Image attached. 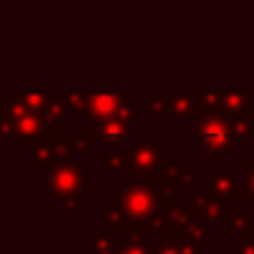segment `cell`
<instances>
[{
    "label": "cell",
    "mask_w": 254,
    "mask_h": 254,
    "mask_svg": "<svg viewBox=\"0 0 254 254\" xmlns=\"http://www.w3.org/2000/svg\"><path fill=\"white\" fill-rule=\"evenodd\" d=\"M47 185L56 196H69V194H78L89 190V181L83 174L80 165H65L56 167L54 172L47 174Z\"/></svg>",
    "instance_id": "1"
},
{
    "label": "cell",
    "mask_w": 254,
    "mask_h": 254,
    "mask_svg": "<svg viewBox=\"0 0 254 254\" xmlns=\"http://www.w3.org/2000/svg\"><path fill=\"white\" fill-rule=\"evenodd\" d=\"M121 196H123V205H121L119 210L129 216V219L140 221V219H147V216L152 214L154 194L149 188L138 185V183H131V185H127V188H123Z\"/></svg>",
    "instance_id": "2"
},
{
    "label": "cell",
    "mask_w": 254,
    "mask_h": 254,
    "mask_svg": "<svg viewBox=\"0 0 254 254\" xmlns=\"http://www.w3.org/2000/svg\"><path fill=\"white\" fill-rule=\"evenodd\" d=\"M158 165V149H149L147 145L145 147H136V158H134V167H138V170L143 172H154Z\"/></svg>",
    "instance_id": "3"
},
{
    "label": "cell",
    "mask_w": 254,
    "mask_h": 254,
    "mask_svg": "<svg viewBox=\"0 0 254 254\" xmlns=\"http://www.w3.org/2000/svg\"><path fill=\"white\" fill-rule=\"evenodd\" d=\"M214 192L223 194V196L232 194V192H234V181L230 179V176H225V174H219V176L214 179Z\"/></svg>",
    "instance_id": "4"
},
{
    "label": "cell",
    "mask_w": 254,
    "mask_h": 254,
    "mask_svg": "<svg viewBox=\"0 0 254 254\" xmlns=\"http://www.w3.org/2000/svg\"><path fill=\"white\" fill-rule=\"evenodd\" d=\"M123 161H131V158L123 156H103V170H131L129 165H123Z\"/></svg>",
    "instance_id": "5"
},
{
    "label": "cell",
    "mask_w": 254,
    "mask_h": 254,
    "mask_svg": "<svg viewBox=\"0 0 254 254\" xmlns=\"http://www.w3.org/2000/svg\"><path fill=\"white\" fill-rule=\"evenodd\" d=\"M246 172H248V192H246V196L248 198H254V163L252 165H246Z\"/></svg>",
    "instance_id": "6"
},
{
    "label": "cell",
    "mask_w": 254,
    "mask_h": 254,
    "mask_svg": "<svg viewBox=\"0 0 254 254\" xmlns=\"http://www.w3.org/2000/svg\"><path fill=\"white\" fill-rule=\"evenodd\" d=\"M176 250H179V254H198L196 243H183V246H179Z\"/></svg>",
    "instance_id": "7"
},
{
    "label": "cell",
    "mask_w": 254,
    "mask_h": 254,
    "mask_svg": "<svg viewBox=\"0 0 254 254\" xmlns=\"http://www.w3.org/2000/svg\"><path fill=\"white\" fill-rule=\"evenodd\" d=\"M237 254H254V246L250 241H246L243 246H237Z\"/></svg>",
    "instance_id": "8"
},
{
    "label": "cell",
    "mask_w": 254,
    "mask_h": 254,
    "mask_svg": "<svg viewBox=\"0 0 254 254\" xmlns=\"http://www.w3.org/2000/svg\"><path fill=\"white\" fill-rule=\"evenodd\" d=\"M158 254H179V250H172V248H161Z\"/></svg>",
    "instance_id": "9"
}]
</instances>
